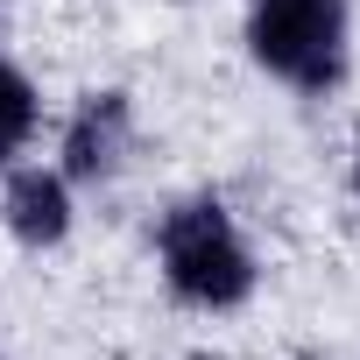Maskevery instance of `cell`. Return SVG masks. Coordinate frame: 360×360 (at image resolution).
<instances>
[{
  "label": "cell",
  "mask_w": 360,
  "mask_h": 360,
  "mask_svg": "<svg viewBox=\"0 0 360 360\" xmlns=\"http://www.w3.org/2000/svg\"><path fill=\"white\" fill-rule=\"evenodd\" d=\"M162 255V283L176 290V304H198V311H233L255 290V255L233 226V212L219 198H184L162 212L155 233Z\"/></svg>",
  "instance_id": "1"
},
{
  "label": "cell",
  "mask_w": 360,
  "mask_h": 360,
  "mask_svg": "<svg viewBox=\"0 0 360 360\" xmlns=\"http://www.w3.org/2000/svg\"><path fill=\"white\" fill-rule=\"evenodd\" d=\"M248 50L269 78L325 92L346 71V0H255Z\"/></svg>",
  "instance_id": "2"
},
{
  "label": "cell",
  "mask_w": 360,
  "mask_h": 360,
  "mask_svg": "<svg viewBox=\"0 0 360 360\" xmlns=\"http://www.w3.org/2000/svg\"><path fill=\"white\" fill-rule=\"evenodd\" d=\"M127 141H134L127 92H92L78 106L71 134H64V176H71V184H106V176L120 169V155H127Z\"/></svg>",
  "instance_id": "3"
},
{
  "label": "cell",
  "mask_w": 360,
  "mask_h": 360,
  "mask_svg": "<svg viewBox=\"0 0 360 360\" xmlns=\"http://www.w3.org/2000/svg\"><path fill=\"white\" fill-rule=\"evenodd\" d=\"M8 233L22 248H57L71 233V191L57 169H22L8 184Z\"/></svg>",
  "instance_id": "4"
},
{
  "label": "cell",
  "mask_w": 360,
  "mask_h": 360,
  "mask_svg": "<svg viewBox=\"0 0 360 360\" xmlns=\"http://www.w3.org/2000/svg\"><path fill=\"white\" fill-rule=\"evenodd\" d=\"M29 127H36V85L0 57V162L29 141Z\"/></svg>",
  "instance_id": "5"
},
{
  "label": "cell",
  "mask_w": 360,
  "mask_h": 360,
  "mask_svg": "<svg viewBox=\"0 0 360 360\" xmlns=\"http://www.w3.org/2000/svg\"><path fill=\"white\" fill-rule=\"evenodd\" d=\"M353 191H360V148H353Z\"/></svg>",
  "instance_id": "6"
}]
</instances>
